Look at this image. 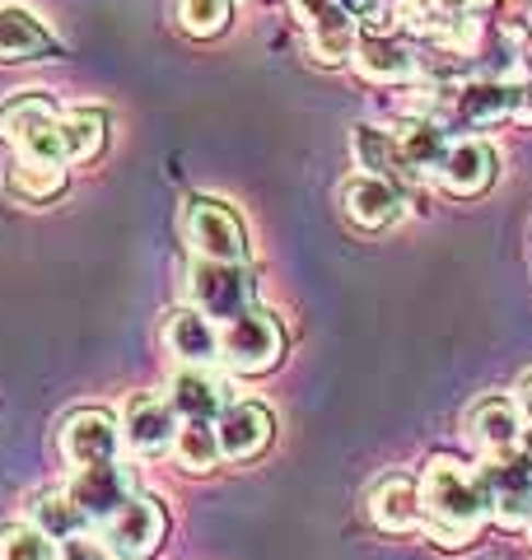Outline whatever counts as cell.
Returning <instances> with one entry per match:
<instances>
[{
	"mask_svg": "<svg viewBox=\"0 0 532 560\" xmlns=\"http://www.w3.org/2000/svg\"><path fill=\"white\" fill-rule=\"evenodd\" d=\"M420 514L425 528L443 547H463V541L490 518V490L482 471L463 467L458 458H430L420 477Z\"/></svg>",
	"mask_w": 532,
	"mask_h": 560,
	"instance_id": "1",
	"label": "cell"
},
{
	"mask_svg": "<svg viewBox=\"0 0 532 560\" xmlns=\"http://www.w3.org/2000/svg\"><path fill=\"white\" fill-rule=\"evenodd\" d=\"M0 140L20 150V160L33 164H66L61 150V113L47 94L28 90L0 103Z\"/></svg>",
	"mask_w": 532,
	"mask_h": 560,
	"instance_id": "2",
	"label": "cell"
},
{
	"mask_svg": "<svg viewBox=\"0 0 532 560\" xmlns=\"http://www.w3.org/2000/svg\"><path fill=\"white\" fill-rule=\"evenodd\" d=\"M187 294L192 308L206 313L210 323H234L253 308L257 280L247 271V261H192L187 271Z\"/></svg>",
	"mask_w": 532,
	"mask_h": 560,
	"instance_id": "3",
	"label": "cell"
},
{
	"mask_svg": "<svg viewBox=\"0 0 532 560\" xmlns=\"http://www.w3.org/2000/svg\"><path fill=\"white\" fill-rule=\"evenodd\" d=\"M280 350H286V331L271 313L247 308L243 318L220 327V360L234 374H266L280 364Z\"/></svg>",
	"mask_w": 532,
	"mask_h": 560,
	"instance_id": "4",
	"label": "cell"
},
{
	"mask_svg": "<svg viewBox=\"0 0 532 560\" xmlns=\"http://www.w3.org/2000/svg\"><path fill=\"white\" fill-rule=\"evenodd\" d=\"M183 234L192 243V253L201 261H247V234L243 220L216 197H197L187 201L183 215Z\"/></svg>",
	"mask_w": 532,
	"mask_h": 560,
	"instance_id": "5",
	"label": "cell"
},
{
	"mask_svg": "<svg viewBox=\"0 0 532 560\" xmlns=\"http://www.w3.org/2000/svg\"><path fill=\"white\" fill-rule=\"evenodd\" d=\"M169 533V514L154 495H131L122 510L103 523V547H108L117 560H150L159 547H164Z\"/></svg>",
	"mask_w": 532,
	"mask_h": 560,
	"instance_id": "6",
	"label": "cell"
},
{
	"mask_svg": "<svg viewBox=\"0 0 532 560\" xmlns=\"http://www.w3.org/2000/svg\"><path fill=\"white\" fill-rule=\"evenodd\" d=\"M299 24L309 33V47H313V61L323 66H342L355 57V43H360V33H355V14L346 0H290Z\"/></svg>",
	"mask_w": 532,
	"mask_h": 560,
	"instance_id": "7",
	"label": "cell"
},
{
	"mask_svg": "<svg viewBox=\"0 0 532 560\" xmlns=\"http://www.w3.org/2000/svg\"><path fill=\"white\" fill-rule=\"evenodd\" d=\"M57 444H61V458L70 467H94V463H117V444H122V425L113 411L103 407H80L61 420L57 430Z\"/></svg>",
	"mask_w": 532,
	"mask_h": 560,
	"instance_id": "8",
	"label": "cell"
},
{
	"mask_svg": "<svg viewBox=\"0 0 532 560\" xmlns=\"http://www.w3.org/2000/svg\"><path fill=\"white\" fill-rule=\"evenodd\" d=\"M486 490H490V514L505 523V528H523L532 523V463L523 453H490L486 467Z\"/></svg>",
	"mask_w": 532,
	"mask_h": 560,
	"instance_id": "9",
	"label": "cell"
},
{
	"mask_svg": "<svg viewBox=\"0 0 532 560\" xmlns=\"http://www.w3.org/2000/svg\"><path fill=\"white\" fill-rule=\"evenodd\" d=\"M66 500L80 510L84 523H108L122 504L131 500V471L117 467V463H94V467H80L66 486Z\"/></svg>",
	"mask_w": 532,
	"mask_h": 560,
	"instance_id": "10",
	"label": "cell"
},
{
	"mask_svg": "<svg viewBox=\"0 0 532 560\" xmlns=\"http://www.w3.org/2000/svg\"><path fill=\"white\" fill-rule=\"evenodd\" d=\"M122 440L136 458H159L169 453L177 440V416L169 407V397H154V393H136L127 401V416H122Z\"/></svg>",
	"mask_w": 532,
	"mask_h": 560,
	"instance_id": "11",
	"label": "cell"
},
{
	"mask_svg": "<svg viewBox=\"0 0 532 560\" xmlns=\"http://www.w3.org/2000/svg\"><path fill=\"white\" fill-rule=\"evenodd\" d=\"M216 434H220V458L253 463L257 453H266V444H271L276 420L262 401H229L224 416L216 420Z\"/></svg>",
	"mask_w": 532,
	"mask_h": 560,
	"instance_id": "12",
	"label": "cell"
},
{
	"mask_svg": "<svg viewBox=\"0 0 532 560\" xmlns=\"http://www.w3.org/2000/svg\"><path fill=\"white\" fill-rule=\"evenodd\" d=\"M342 210H346V220L355 224V230L374 234V230H388V224L402 220L406 197L393 183L369 178V173H355V178L342 183Z\"/></svg>",
	"mask_w": 532,
	"mask_h": 560,
	"instance_id": "13",
	"label": "cell"
},
{
	"mask_svg": "<svg viewBox=\"0 0 532 560\" xmlns=\"http://www.w3.org/2000/svg\"><path fill=\"white\" fill-rule=\"evenodd\" d=\"M164 346L183 360V370H206V364L220 360V331L197 308L164 313Z\"/></svg>",
	"mask_w": 532,
	"mask_h": 560,
	"instance_id": "14",
	"label": "cell"
},
{
	"mask_svg": "<svg viewBox=\"0 0 532 560\" xmlns=\"http://www.w3.org/2000/svg\"><path fill=\"white\" fill-rule=\"evenodd\" d=\"M495 173H500V160H495V150L486 140H458L449 150V164H443L439 183L453 197H482V191H490Z\"/></svg>",
	"mask_w": 532,
	"mask_h": 560,
	"instance_id": "15",
	"label": "cell"
},
{
	"mask_svg": "<svg viewBox=\"0 0 532 560\" xmlns=\"http://www.w3.org/2000/svg\"><path fill=\"white\" fill-rule=\"evenodd\" d=\"M169 407L183 420H210L216 425L229 407V388L210 370H177L169 383Z\"/></svg>",
	"mask_w": 532,
	"mask_h": 560,
	"instance_id": "16",
	"label": "cell"
},
{
	"mask_svg": "<svg viewBox=\"0 0 532 560\" xmlns=\"http://www.w3.org/2000/svg\"><path fill=\"white\" fill-rule=\"evenodd\" d=\"M350 150H355V160H360V168L369 173V178L393 183L397 191H406L416 183V173H412V164H406L397 136H388L379 127H355L350 131Z\"/></svg>",
	"mask_w": 532,
	"mask_h": 560,
	"instance_id": "17",
	"label": "cell"
},
{
	"mask_svg": "<svg viewBox=\"0 0 532 560\" xmlns=\"http://www.w3.org/2000/svg\"><path fill=\"white\" fill-rule=\"evenodd\" d=\"M523 103H528V90H519V84L476 80V84H467L463 94H453V113H458V121H467V127H482V121L513 117Z\"/></svg>",
	"mask_w": 532,
	"mask_h": 560,
	"instance_id": "18",
	"label": "cell"
},
{
	"mask_svg": "<svg viewBox=\"0 0 532 560\" xmlns=\"http://www.w3.org/2000/svg\"><path fill=\"white\" fill-rule=\"evenodd\" d=\"M369 518H374V528H383V533L416 528V518H420V486L412 477H402V471L383 477L374 490H369Z\"/></svg>",
	"mask_w": 532,
	"mask_h": 560,
	"instance_id": "19",
	"label": "cell"
},
{
	"mask_svg": "<svg viewBox=\"0 0 532 560\" xmlns=\"http://www.w3.org/2000/svg\"><path fill=\"white\" fill-rule=\"evenodd\" d=\"M467 434L486 448V458L490 453H509L513 444H519V434H523V416H519V407H513L509 397H486V401H476V407L467 411Z\"/></svg>",
	"mask_w": 532,
	"mask_h": 560,
	"instance_id": "20",
	"label": "cell"
},
{
	"mask_svg": "<svg viewBox=\"0 0 532 560\" xmlns=\"http://www.w3.org/2000/svg\"><path fill=\"white\" fill-rule=\"evenodd\" d=\"M355 70L374 84H406L420 75V61L393 38H360L355 43Z\"/></svg>",
	"mask_w": 532,
	"mask_h": 560,
	"instance_id": "21",
	"label": "cell"
},
{
	"mask_svg": "<svg viewBox=\"0 0 532 560\" xmlns=\"http://www.w3.org/2000/svg\"><path fill=\"white\" fill-rule=\"evenodd\" d=\"M57 51V38L20 5H0V61H33Z\"/></svg>",
	"mask_w": 532,
	"mask_h": 560,
	"instance_id": "22",
	"label": "cell"
},
{
	"mask_svg": "<svg viewBox=\"0 0 532 560\" xmlns=\"http://www.w3.org/2000/svg\"><path fill=\"white\" fill-rule=\"evenodd\" d=\"M397 145L406 154V164H412V173L420 178V173H443V164H449V131L439 127V121L430 117H420V121H406L402 136H397Z\"/></svg>",
	"mask_w": 532,
	"mask_h": 560,
	"instance_id": "23",
	"label": "cell"
},
{
	"mask_svg": "<svg viewBox=\"0 0 532 560\" xmlns=\"http://www.w3.org/2000/svg\"><path fill=\"white\" fill-rule=\"evenodd\" d=\"M108 140V117L99 108H70L61 113V150H66V164H84L94 160Z\"/></svg>",
	"mask_w": 532,
	"mask_h": 560,
	"instance_id": "24",
	"label": "cell"
},
{
	"mask_svg": "<svg viewBox=\"0 0 532 560\" xmlns=\"http://www.w3.org/2000/svg\"><path fill=\"white\" fill-rule=\"evenodd\" d=\"M10 191L14 197H24V201H51V197H61L66 191V183H70V173H66V164H33V160H20L10 168Z\"/></svg>",
	"mask_w": 532,
	"mask_h": 560,
	"instance_id": "25",
	"label": "cell"
},
{
	"mask_svg": "<svg viewBox=\"0 0 532 560\" xmlns=\"http://www.w3.org/2000/svg\"><path fill=\"white\" fill-rule=\"evenodd\" d=\"M173 458L183 463L187 471H210L220 463V434L210 420H183L173 440Z\"/></svg>",
	"mask_w": 532,
	"mask_h": 560,
	"instance_id": "26",
	"label": "cell"
},
{
	"mask_svg": "<svg viewBox=\"0 0 532 560\" xmlns=\"http://www.w3.org/2000/svg\"><path fill=\"white\" fill-rule=\"evenodd\" d=\"M28 523L38 528L43 537H51V541H66L70 533H80L84 528V518H80V510L70 504L66 495H38L28 504Z\"/></svg>",
	"mask_w": 532,
	"mask_h": 560,
	"instance_id": "27",
	"label": "cell"
},
{
	"mask_svg": "<svg viewBox=\"0 0 532 560\" xmlns=\"http://www.w3.org/2000/svg\"><path fill=\"white\" fill-rule=\"evenodd\" d=\"M229 20H234L229 0H177V24H183L192 38H220Z\"/></svg>",
	"mask_w": 532,
	"mask_h": 560,
	"instance_id": "28",
	"label": "cell"
},
{
	"mask_svg": "<svg viewBox=\"0 0 532 560\" xmlns=\"http://www.w3.org/2000/svg\"><path fill=\"white\" fill-rule=\"evenodd\" d=\"M0 560H57V541L43 537L33 523H5L0 528Z\"/></svg>",
	"mask_w": 532,
	"mask_h": 560,
	"instance_id": "29",
	"label": "cell"
},
{
	"mask_svg": "<svg viewBox=\"0 0 532 560\" xmlns=\"http://www.w3.org/2000/svg\"><path fill=\"white\" fill-rule=\"evenodd\" d=\"M113 551L103 547V537H94L89 528L80 533H70L66 541H57V560H108Z\"/></svg>",
	"mask_w": 532,
	"mask_h": 560,
	"instance_id": "30",
	"label": "cell"
},
{
	"mask_svg": "<svg viewBox=\"0 0 532 560\" xmlns=\"http://www.w3.org/2000/svg\"><path fill=\"white\" fill-rule=\"evenodd\" d=\"M513 407H519V416H523L528 425H532V374L519 383V397H513Z\"/></svg>",
	"mask_w": 532,
	"mask_h": 560,
	"instance_id": "31",
	"label": "cell"
},
{
	"mask_svg": "<svg viewBox=\"0 0 532 560\" xmlns=\"http://www.w3.org/2000/svg\"><path fill=\"white\" fill-rule=\"evenodd\" d=\"M519 453H523V458H528V463H532V425H528V430H523V434H519Z\"/></svg>",
	"mask_w": 532,
	"mask_h": 560,
	"instance_id": "32",
	"label": "cell"
},
{
	"mask_svg": "<svg viewBox=\"0 0 532 560\" xmlns=\"http://www.w3.org/2000/svg\"><path fill=\"white\" fill-rule=\"evenodd\" d=\"M346 5H350V14H365V10H374L379 0H346Z\"/></svg>",
	"mask_w": 532,
	"mask_h": 560,
	"instance_id": "33",
	"label": "cell"
},
{
	"mask_svg": "<svg viewBox=\"0 0 532 560\" xmlns=\"http://www.w3.org/2000/svg\"><path fill=\"white\" fill-rule=\"evenodd\" d=\"M528 28H532V0H528Z\"/></svg>",
	"mask_w": 532,
	"mask_h": 560,
	"instance_id": "34",
	"label": "cell"
},
{
	"mask_svg": "<svg viewBox=\"0 0 532 560\" xmlns=\"http://www.w3.org/2000/svg\"><path fill=\"white\" fill-rule=\"evenodd\" d=\"M528 98H532V94H528Z\"/></svg>",
	"mask_w": 532,
	"mask_h": 560,
	"instance_id": "35",
	"label": "cell"
}]
</instances>
